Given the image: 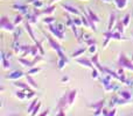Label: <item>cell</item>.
<instances>
[{
  "label": "cell",
  "instance_id": "obj_46",
  "mask_svg": "<svg viewBox=\"0 0 133 116\" xmlns=\"http://www.w3.org/2000/svg\"><path fill=\"white\" fill-rule=\"evenodd\" d=\"M48 114H49V109H47V110H44L43 113H41L40 115H41V116H46V115H48Z\"/></svg>",
  "mask_w": 133,
  "mask_h": 116
},
{
  "label": "cell",
  "instance_id": "obj_30",
  "mask_svg": "<svg viewBox=\"0 0 133 116\" xmlns=\"http://www.w3.org/2000/svg\"><path fill=\"white\" fill-rule=\"evenodd\" d=\"M53 22H55V19L50 15H47L46 18L43 19V23H46V25H51Z\"/></svg>",
  "mask_w": 133,
  "mask_h": 116
},
{
  "label": "cell",
  "instance_id": "obj_19",
  "mask_svg": "<svg viewBox=\"0 0 133 116\" xmlns=\"http://www.w3.org/2000/svg\"><path fill=\"white\" fill-rule=\"evenodd\" d=\"M118 95H119L120 98L127 100V101L132 98V93H131V92H129V91H119V92H118Z\"/></svg>",
  "mask_w": 133,
  "mask_h": 116
},
{
  "label": "cell",
  "instance_id": "obj_8",
  "mask_svg": "<svg viewBox=\"0 0 133 116\" xmlns=\"http://www.w3.org/2000/svg\"><path fill=\"white\" fill-rule=\"evenodd\" d=\"M48 30L54 35V36L57 37L58 40H63V38H64V34H63V33H61L60 30H58L56 27H54L53 25H48Z\"/></svg>",
  "mask_w": 133,
  "mask_h": 116
},
{
  "label": "cell",
  "instance_id": "obj_17",
  "mask_svg": "<svg viewBox=\"0 0 133 116\" xmlns=\"http://www.w3.org/2000/svg\"><path fill=\"white\" fill-rule=\"evenodd\" d=\"M25 28H26V30H27V33H28V34H29L30 38H32L33 41H34L35 43H36L37 41H36V38H35V36H34V33H33V29H32V27H30V23L28 22V21L25 23Z\"/></svg>",
  "mask_w": 133,
  "mask_h": 116
},
{
  "label": "cell",
  "instance_id": "obj_39",
  "mask_svg": "<svg viewBox=\"0 0 133 116\" xmlns=\"http://www.w3.org/2000/svg\"><path fill=\"white\" fill-rule=\"evenodd\" d=\"M40 108H41V102L39 101V103H37L36 106H35V108L33 109V112L30 113L32 115H37V113H39V110H40Z\"/></svg>",
  "mask_w": 133,
  "mask_h": 116
},
{
  "label": "cell",
  "instance_id": "obj_20",
  "mask_svg": "<svg viewBox=\"0 0 133 116\" xmlns=\"http://www.w3.org/2000/svg\"><path fill=\"white\" fill-rule=\"evenodd\" d=\"M25 77H26V79H27V82L29 84V86H32L33 88H37V84H36V81L32 78V74H28L27 73Z\"/></svg>",
  "mask_w": 133,
  "mask_h": 116
},
{
  "label": "cell",
  "instance_id": "obj_29",
  "mask_svg": "<svg viewBox=\"0 0 133 116\" xmlns=\"http://www.w3.org/2000/svg\"><path fill=\"white\" fill-rule=\"evenodd\" d=\"M77 27H78V26H76L75 23H72L70 28H71V30H72V33H74V34H75V37H76V38H77V41H79V38H81V37H79V35H78Z\"/></svg>",
  "mask_w": 133,
  "mask_h": 116
},
{
  "label": "cell",
  "instance_id": "obj_43",
  "mask_svg": "<svg viewBox=\"0 0 133 116\" xmlns=\"http://www.w3.org/2000/svg\"><path fill=\"white\" fill-rule=\"evenodd\" d=\"M74 23H75L76 26H82L83 25V22H82V19H74Z\"/></svg>",
  "mask_w": 133,
  "mask_h": 116
},
{
  "label": "cell",
  "instance_id": "obj_25",
  "mask_svg": "<svg viewBox=\"0 0 133 116\" xmlns=\"http://www.w3.org/2000/svg\"><path fill=\"white\" fill-rule=\"evenodd\" d=\"M15 96H16L18 99H20V100H26V99H27L25 89H20V91H18V92L15 93Z\"/></svg>",
  "mask_w": 133,
  "mask_h": 116
},
{
  "label": "cell",
  "instance_id": "obj_6",
  "mask_svg": "<svg viewBox=\"0 0 133 116\" xmlns=\"http://www.w3.org/2000/svg\"><path fill=\"white\" fill-rule=\"evenodd\" d=\"M105 106V100H99L98 102H95V103H90L89 107L92 108V109H95V115H102V112H103V107Z\"/></svg>",
  "mask_w": 133,
  "mask_h": 116
},
{
  "label": "cell",
  "instance_id": "obj_33",
  "mask_svg": "<svg viewBox=\"0 0 133 116\" xmlns=\"http://www.w3.org/2000/svg\"><path fill=\"white\" fill-rule=\"evenodd\" d=\"M56 28H57L61 33H63V34H64V30L66 28V25H64V23H62V22H57V23H56Z\"/></svg>",
  "mask_w": 133,
  "mask_h": 116
},
{
  "label": "cell",
  "instance_id": "obj_11",
  "mask_svg": "<svg viewBox=\"0 0 133 116\" xmlns=\"http://www.w3.org/2000/svg\"><path fill=\"white\" fill-rule=\"evenodd\" d=\"M77 98V91L76 89H72L68 93V99H69V106H72L74 102H75V99Z\"/></svg>",
  "mask_w": 133,
  "mask_h": 116
},
{
  "label": "cell",
  "instance_id": "obj_37",
  "mask_svg": "<svg viewBox=\"0 0 133 116\" xmlns=\"http://www.w3.org/2000/svg\"><path fill=\"white\" fill-rule=\"evenodd\" d=\"M65 19H66V27H71V25L74 23V19H71L69 14H65Z\"/></svg>",
  "mask_w": 133,
  "mask_h": 116
},
{
  "label": "cell",
  "instance_id": "obj_35",
  "mask_svg": "<svg viewBox=\"0 0 133 116\" xmlns=\"http://www.w3.org/2000/svg\"><path fill=\"white\" fill-rule=\"evenodd\" d=\"M23 21V18H22V15H21V14H19V15H16L15 16V20H14V25L15 26H18V25H20L21 22H22Z\"/></svg>",
  "mask_w": 133,
  "mask_h": 116
},
{
  "label": "cell",
  "instance_id": "obj_3",
  "mask_svg": "<svg viewBox=\"0 0 133 116\" xmlns=\"http://www.w3.org/2000/svg\"><path fill=\"white\" fill-rule=\"evenodd\" d=\"M117 65L119 66V67L127 68V70H130L133 72V60H130V59L126 57V55L123 52H120L119 56H118Z\"/></svg>",
  "mask_w": 133,
  "mask_h": 116
},
{
  "label": "cell",
  "instance_id": "obj_21",
  "mask_svg": "<svg viewBox=\"0 0 133 116\" xmlns=\"http://www.w3.org/2000/svg\"><path fill=\"white\" fill-rule=\"evenodd\" d=\"M13 85L20 89H30L29 84H25V82H21V81H14Z\"/></svg>",
  "mask_w": 133,
  "mask_h": 116
},
{
  "label": "cell",
  "instance_id": "obj_4",
  "mask_svg": "<svg viewBox=\"0 0 133 116\" xmlns=\"http://www.w3.org/2000/svg\"><path fill=\"white\" fill-rule=\"evenodd\" d=\"M0 28H1L2 30H6V32H8V33L9 32L13 33L14 30H15V25H14V23H12L7 16L2 15L1 19H0Z\"/></svg>",
  "mask_w": 133,
  "mask_h": 116
},
{
  "label": "cell",
  "instance_id": "obj_50",
  "mask_svg": "<svg viewBox=\"0 0 133 116\" xmlns=\"http://www.w3.org/2000/svg\"><path fill=\"white\" fill-rule=\"evenodd\" d=\"M55 1H57V0H50V2L53 4V2H55Z\"/></svg>",
  "mask_w": 133,
  "mask_h": 116
},
{
  "label": "cell",
  "instance_id": "obj_42",
  "mask_svg": "<svg viewBox=\"0 0 133 116\" xmlns=\"http://www.w3.org/2000/svg\"><path fill=\"white\" fill-rule=\"evenodd\" d=\"M35 44H36V45L39 47L40 53H41V55L43 56V55H44V50H43V48H42V41H37V42H36V43H35Z\"/></svg>",
  "mask_w": 133,
  "mask_h": 116
},
{
  "label": "cell",
  "instance_id": "obj_12",
  "mask_svg": "<svg viewBox=\"0 0 133 116\" xmlns=\"http://www.w3.org/2000/svg\"><path fill=\"white\" fill-rule=\"evenodd\" d=\"M127 2H129L127 0H115V5L119 11H123V9L126 8Z\"/></svg>",
  "mask_w": 133,
  "mask_h": 116
},
{
  "label": "cell",
  "instance_id": "obj_44",
  "mask_svg": "<svg viewBox=\"0 0 133 116\" xmlns=\"http://www.w3.org/2000/svg\"><path fill=\"white\" fill-rule=\"evenodd\" d=\"M85 44H87V45H92V44H96V41H95L94 38H90V40H88V41H85Z\"/></svg>",
  "mask_w": 133,
  "mask_h": 116
},
{
  "label": "cell",
  "instance_id": "obj_9",
  "mask_svg": "<svg viewBox=\"0 0 133 116\" xmlns=\"http://www.w3.org/2000/svg\"><path fill=\"white\" fill-rule=\"evenodd\" d=\"M23 75H25V73H23L22 71L16 70V71H13L12 73H9V74H7L5 78H6V79H8V80H18L19 78L23 77Z\"/></svg>",
  "mask_w": 133,
  "mask_h": 116
},
{
  "label": "cell",
  "instance_id": "obj_47",
  "mask_svg": "<svg viewBox=\"0 0 133 116\" xmlns=\"http://www.w3.org/2000/svg\"><path fill=\"white\" fill-rule=\"evenodd\" d=\"M68 80H69L68 77H63V78H62V81H68Z\"/></svg>",
  "mask_w": 133,
  "mask_h": 116
},
{
  "label": "cell",
  "instance_id": "obj_31",
  "mask_svg": "<svg viewBox=\"0 0 133 116\" xmlns=\"http://www.w3.org/2000/svg\"><path fill=\"white\" fill-rule=\"evenodd\" d=\"M37 51L39 50V47L35 44V45H32V50H30V56H33V57H35V56H37L39 53H37Z\"/></svg>",
  "mask_w": 133,
  "mask_h": 116
},
{
  "label": "cell",
  "instance_id": "obj_13",
  "mask_svg": "<svg viewBox=\"0 0 133 116\" xmlns=\"http://www.w3.org/2000/svg\"><path fill=\"white\" fill-rule=\"evenodd\" d=\"M26 19H27V21L30 23V25H36L37 23V15L36 14H29L27 13L26 14Z\"/></svg>",
  "mask_w": 133,
  "mask_h": 116
},
{
  "label": "cell",
  "instance_id": "obj_2",
  "mask_svg": "<svg viewBox=\"0 0 133 116\" xmlns=\"http://www.w3.org/2000/svg\"><path fill=\"white\" fill-rule=\"evenodd\" d=\"M46 37H47V40H48V42H49V45H50L51 48H53V50H55L56 53L58 55V59H61V60L69 61L68 58L65 57V55H64V52H63V50H62V48H61L60 44H58L57 42H56L55 40H54L53 37L50 36V35H46Z\"/></svg>",
  "mask_w": 133,
  "mask_h": 116
},
{
  "label": "cell",
  "instance_id": "obj_51",
  "mask_svg": "<svg viewBox=\"0 0 133 116\" xmlns=\"http://www.w3.org/2000/svg\"><path fill=\"white\" fill-rule=\"evenodd\" d=\"M132 60H133V57H132Z\"/></svg>",
  "mask_w": 133,
  "mask_h": 116
},
{
  "label": "cell",
  "instance_id": "obj_24",
  "mask_svg": "<svg viewBox=\"0 0 133 116\" xmlns=\"http://www.w3.org/2000/svg\"><path fill=\"white\" fill-rule=\"evenodd\" d=\"M124 23H123V21H118L117 23H116V26H115V28H113V30H116V32H118V33H124Z\"/></svg>",
  "mask_w": 133,
  "mask_h": 116
},
{
  "label": "cell",
  "instance_id": "obj_40",
  "mask_svg": "<svg viewBox=\"0 0 133 116\" xmlns=\"http://www.w3.org/2000/svg\"><path fill=\"white\" fill-rule=\"evenodd\" d=\"M33 6L36 7V8H42V7H43V2H42L41 0H35V1L33 2Z\"/></svg>",
  "mask_w": 133,
  "mask_h": 116
},
{
  "label": "cell",
  "instance_id": "obj_18",
  "mask_svg": "<svg viewBox=\"0 0 133 116\" xmlns=\"http://www.w3.org/2000/svg\"><path fill=\"white\" fill-rule=\"evenodd\" d=\"M56 9V6L55 5H51V6H48L46 9H42L41 11V14H43V15H50V14H53L54 12H55Z\"/></svg>",
  "mask_w": 133,
  "mask_h": 116
},
{
  "label": "cell",
  "instance_id": "obj_36",
  "mask_svg": "<svg viewBox=\"0 0 133 116\" xmlns=\"http://www.w3.org/2000/svg\"><path fill=\"white\" fill-rule=\"evenodd\" d=\"M88 51H89L90 55H95L97 51V47L96 44H92V45H89V49H88Z\"/></svg>",
  "mask_w": 133,
  "mask_h": 116
},
{
  "label": "cell",
  "instance_id": "obj_1",
  "mask_svg": "<svg viewBox=\"0 0 133 116\" xmlns=\"http://www.w3.org/2000/svg\"><path fill=\"white\" fill-rule=\"evenodd\" d=\"M104 36V43H103V48H106L109 44V42L111 40H117V41H129V38L123 36L122 33H118L116 30H108L103 34Z\"/></svg>",
  "mask_w": 133,
  "mask_h": 116
},
{
  "label": "cell",
  "instance_id": "obj_7",
  "mask_svg": "<svg viewBox=\"0 0 133 116\" xmlns=\"http://www.w3.org/2000/svg\"><path fill=\"white\" fill-rule=\"evenodd\" d=\"M76 61H77L78 64H81V65L88 67V68H91V70H94L95 68V65H94V63H92L91 59H88V58L83 57V58H77L76 59Z\"/></svg>",
  "mask_w": 133,
  "mask_h": 116
},
{
  "label": "cell",
  "instance_id": "obj_45",
  "mask_svg": "<svg viewBox=\"0 0 133 116\" xmlns=\"http://www.w3.org/2000/svg\"><path fill=\"white\" fill-rule=\"evenodd\" d=\"M116 112H117V110H116V108H113V109L111 110V112H109L108 116H113V115H116Z\"/></svg>",
  "mask_w": 133,
  "mask_h": 116
},
{
  "label": "cell",
  "instance_id": "obj_22",
  "mask_svg": "<svg viewBox=\"0 0 133 116\" xmlns=\"http://www.w3.org/2000/svg\"><path fill=\"white\" fill-rule=\"evenodd\" d=\"M30 50H32V45H21V57H26L28 53H30Z\"/></svg>",
  "mask_w": 133,
  "mask_h": 116
},
{
  "label": "cell",
  "instance_id": "obj_26",
  "mask_svg": "<svg viewBox=\"0 0 133 116\" xmlns=\"http://www.w3.org/2000/svg\"><path fill=\"white\" fill-rule=\"evenodd\" d=\"M87 51V48H81V49H78L77 51H75V52H72L71 53V56H72L74 58H77L78 56H81V55H83V53Z\"/></svg>",
  "mask_w": 133,
  "mask_h": 116
},
{
  "label": "cell",
  "instance_id": "obj_15",
  "mask_svg": "<svg viewBox=\"0 0 133 116\" xmlns=\"http://www.w3.org/2000/svg\"><path fill=\"white\" fill-rule=\"evenodd\" d=\"M1 64H2V68L4 70H7V68H9V59L6 58V56H5V52L4 51H1Z\"/></svg>",
  "mask_w": 133,
  "mask_h": 116
},
{
  "label": "cell",
  "instance_id": "obj_38",
  "mask_svg": "<svg viewBox=\"0 0 133 116\" xmlns=\"http://www.w3.org/2000/svg\"><path fill=\"white\" fill-rule=\"evenodd\" d=\"M40 71H41V68L40 67H30V70L28 71V74H35V73H39Z\"/></svg>",
  "mask_w": 133,
  "mask_h": 116
},
{
  "label": "cell",
  "instance_id": "obj_5",
  "mask_svg": "<svg viewBox=\"0 0 133 116\" xmlns=\"http://www.w3.org/2000/svg\"><path fill=\"white\" fill-rule=\"evenodd\" d=\"M66 106H69V99H68V93L64 94V95H62L60 98V100H58L57 102V109H58V115L63 116L64 115V113H63V110H64V108Z\"/></svg>",
  "mask_w": 133,
  "mask_h": 116
},
{
  "label": "cell",
  "instance_id": "obj_49",
  "mask_svg": "<svg viewBox=\"0 0 133 116\" xmlns=\"http://www.w3.org/2000/svg\"><path fill=\"white\" fill-rule=\"evenodd\" d=\"M104 2H111V0H103Z\"/></svg>",
  "mask_w": 133,
  "mask_h": 116
},
{
  "label": "cell",
  "instance_id": "obj_48",
  "mask_svg": "<svg viewBox=\"0 0 133 116\" xmlns=\"http://www.w3.org/2000/svg\"><path fill=\"white\" fill-rule=\"evenodd\" d=\"M34 1H35V0H28V4H33Z\"/></svg>",
  "mask_w": 133,
  "mask_h": 116
},
{
  "label": "cell",
  "instance_id": "obj_32",
  "mask_svg": "<svg viewBox=\"0 0 133 116\" xmlns=\"http://www.w3.org/2000/svg\"><path fill=\"white\" fill-rule=\"evenodd\" d=\"M99 72H101V71H99L97 67H95L94 70H92V72H91V78L92 79H98L99 78Z\"/></svg>",
  "mask_w": 133,
  "mask_h": 116
},
{
  "label": "cell",
  "instance_id": "obj_10",
  "mask_svg": "<svg viewBox=\"0 0 133 116\" xmlns=\"http://www.w3.org/2000/svg\"><path fill=\"white\" fill-rule=\"evenodd\" d=\"M62 8L64 9L65 12H68V13L70 14H75V15H81V12L78 11L77 8H75L74 6H71V5H68V4H62Z\"/></svg>",
  "mask_w": 133,
  "mask_h": 116
},
{
  "label": "cell",
  "instance_id": "obj_16",
  "mask_svg": "<svg viewBox=\"0 0 133 116\" xmlns=\"http://www.w3.org/2000/svg\"><path fill=\"white\" fill-rule=\"evenodd\" d=\"M116 26V15L115 14H110V19H109V25H108V30H113Z\"/></svg>",
  "mask_w": 133,
  "mask_h": 116
},
{
  "label": "cell",
  "instance_id": "obj_23",
  "mask_svg": "<svg viewBox=\"0 0 133 116\" xmlns=\"http://www.w3.org/2000/svg\"><path fill=\"white\" fill-rule=\"evenodd\" d=\"M87 9H88V15H89V18L91 19L92 21H95L96 23H98L99 21H101V20H99L98 16H97L96 14H95L94 12H92V9H90V8H87Z\"/></svg>",
  "mask_w": 133,
  "mask_h": 116
},
{
  "label": "cell",
  "instance_id": "obj_28",
  "mask_svg": "<svg viewBox=\"0 0 133 116\" xmlns=\"http://www.w3.org/2000/svg\"><path fill=\"white\" fill-rule=\"evenodd\" d=\"M39 101H40V100H39V99H36V98H35L34 100L32 101V103H30V106H29V107H28V113H29V114L33 112V109H34V108H35V106H36L37 103H39Z\"/></svg>",
  "mask_w": 133,
  "mask_h": 116
},
{
  "label": "cell",
  "instance_id": "obj_14",
  "mask_svg": "<svg viewBox=\"0 0 133 116\" xmlns=\"http://www.w3.org/2000/svg\"><path fill=\"white\" fill-rule=\"evenodd\" d=\"M13 8L14 9H18V11H20L22 14H27L28 13V7L26 6V5H20V4H14L13 5Z\"/></svg>",
  "mask_w": 133,
  "mask_h": 116
},
{
  "label": "cell",
  "instance_id": "obj_27",
  "mask_svg": "<svg viewBox=\"0 0 133 116\" xmlns=\"http://www.w3.org/2000/svg\"><path fill=\"white\" fill-rule=\"evenodd\" d=\"M13 50H14V52H16V53L21 52V44L19 43V41L13 42Z\"/></svg>",
  "mask_w": 133,
  "mask_h": 116
},
{
  "label": "cell",
  "instance_id": "obj_34",
  "mask_svg": "<svg viewBox=\"0 0 133 116\" xmlns=\"http://www.w3.org/2000/svg\"><path fill=\"white\" fill-rule=\"evenodd\" d=\"M130 20H131V14H126V15L124 16V19H123V23H124L125 27H127V26L130 25Z\"/></svg>",
  "mask_w": 133,
  "mask_h": 116
},
{
  "label": "cell",
  "instance_id": "obj_41",
  "mask_svg": "<svg viewBox=\"0 0 133 116\" xmlns=\"http://www.w3.org/2000/svg\"><path fill=\"white\" fill-rule=\"evenodd\" d=\"M14 41H18L19 36L21 35V29H19V28H15V30H14Z\"/></svg>",
  "mask_w": 133,
  "mask_h": 116
}]
</instances>
